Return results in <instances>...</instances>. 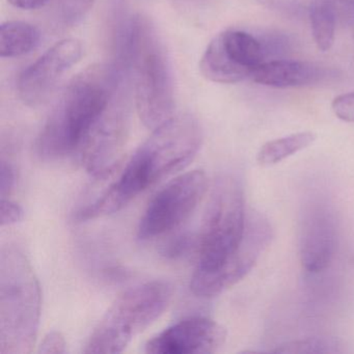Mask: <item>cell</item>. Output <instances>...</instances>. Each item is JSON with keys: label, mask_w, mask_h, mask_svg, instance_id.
Listing matches in <instances>:
<instances>
[{"label": "cell", "mask_w": 354, "mask_h": 354, "mask_svg": "<svg viewBox=\"0 0 354 354\" xmlns=\"http://www.w3.org/2000/svg\"><path fill=\"white\" fill-rule=\"evenodd\" d=\"M129 82L120 86L111 104L78 152L84 169L94 176L109 175L119 162L129 131Z\"/></svg>", "instance_id": "8"}, {"label": "cell", "mask_w": 354, "mask_h": 354, "mask_svg": "<svg viewBox=\"0 0 354 354\" xmlns=\"http://www.w3.org/2000/svg\"><path fill=\"white\" fill-rule=\"evenodd\" d=\"M263 5L270 9L279 11L288 16L298 17L304 11V8L295 0H260Z\"/></svg>", "instance_id": "24"}, {"label": "cell", "mask_w": 354, "mask_h": 354, "mask_svg": "<svg viewBox=\"0 0 354 354\" xmlns=\"http://www.w3.org/2000/svg\"><path fill=\"white\" fill-rule=\"evenodd\" d=\"M173 287L151 281L124 292L115 299L84 347V353H121L136 335L159 318L169 306Z\"/></svg>", "instance_id": "5"}, {"label": "cell", "mask_w": 354, "mask_h": 354, "mask_svg": "<svg viewBox=\"0 0 354 354\" xmlns=\"http://www.w3.org/2000/svg\"><path fill=\"white\" fill-rule=\"evenodd\" d=\"M16 183V173L13 165L7 161L1 160L0 167V196L1 198H7L11 194Z\"/></svg>", "instance_id": "23"}, {"label": "cell", "mask_w": 354, "mask_h": 354, "mask_svg": "<svg viewBox=\"0 0 354 354\" xmlns=\"http://www.w3.org/2000/svg\"><path fill=\"white\" fill-rule=\"evenodd\" d=\"M41 291L32 265L15 246L0 256V353L32 352L38 335Z\"/></svg>", "instance_id": "4"}, {"label": "cell", "mask_w": 354, "mask_h": 354, "mask_svg": "<svg viewBox=\"0 0 354 354\" xmlns=\"http://www.w3.org/2000/svg\"><path fill=\"white\" fill-rule=\"evenodd\" d=\"M273 352L283 354H329L341 353L343 350L339 339L335 337H318L288 342L279 347L277 346Z\"/></svg>", "instance_id": "17"}, {"label": "cell", "mask_w": 354, "mask_h": 354, "mask_svg": "<svg viewBox=\"0 0 354 354\" xmlns=\"http://www.w3.org/2000/svg\"><path fill=\"white\" fill-rule=\"evenodd\" d=\"M313 37L319 50L326 53L335 43L337 6L335 0H312L308 9Z\"/></svg>", "instance_id": "15"}, {"label": "cell", "mask_w": 354, "mask_h": 354, "mask_svg": "<svg viewBox=\"0 0 354 354\" xmlns=\"http://www.w3.org/2000/svg\"><path fill=\"white\" fill-rule=\"evenodd\" d=\"M202 140V128L196 118L187 113L173 115L155 128L119 179L88 204V215L97 218L121 210L147 188L189 165Z\"/></svg>", "instance_id": "1"}, {"label": "cell", "mask_w": 354, "mask_h": 354, "mask_svg": "<svg viewBox=\"0 0 354 354\" xmlns=\"http://www.w3.org/2000/svg\"><path fill=\"white\" fill-rule=\"evenodd\" d=\"M243 190L231 176L219 178L198 239V261L192 283L210 292H223L243 279L238 261L245 233Z\"/></svg>", "instance_id": "3"}, {"label": "cell", "mask_w": 354, "mask_h": 354, "mask_svg": "<svg viewBox=\"0 0 354 354\" xmlns=\"http://www.w3.org/2000/svg\"><path fill=\"white\" fill-rule=\"evenodd\" d=\"M316 138L314 132L304 131L270 140L261 147L257 161L261 167H272L308 148L314 144Z\"/></svg>", "instance_id": "16"}, {"label": "cell", "mask_w": 354, "mask_h": 354, "mask_svg": "<svg viewBox=\"0 0 354 354\" xmlns=\"http://www.w3.org/2000/svg\"><path fill=\"white\" fill-rule=\"evenodd\" d=\"M41 34L32 24L8 21L0 26V57L12 59L28 55L40 44Z\"/></svg>", "instance_id": "14"}, {"label": "cell", "mask_w": 354, "mask_h": 354, "mask_svg": "<svg viewBox=\"0 0 354 354\" xmlns=\"http://www.w3.org/2000/svg\"><path fill=\"white\" fill-rule=\"evenodd\" d=\"M350 263H351L352 266L354 267V257H353V258L351 259V262H350Z\"/></svg>", "instance_id": "28"}, {"label": "cell", "mask_w": 354, "mask_h": 354, "mask_svg": "<svg viewBox=\"0 0 354 354\" xmlns=\"http://www.w3.org/2000/svg\"><path fill=\"white\" fill-rule=\"evenodd\" d=\"M95 0H57L59 19L65 26L80 24L93 7Z\"/></svg>", "instance_id": "19"}, {"label": "cell", "mask_w": 354, "mask_h": 354, "mask_svg": "<svg viewBox=\"0 0 354 354\" xmlns=\"http://www.w3.org/2000/svg\"><path fill=\"white\" fill-rule=\"evenodd\" d=\"M337 71L308 62L273 59L252 72V82L277 88H301L337 77Z\"/></svg>", "instance_id": "13"}, {"label": "cell", "mask_w": 354, "mask_h": 354, "mask_svg": "<svg viewBox=\"0 0 354 354\" xmlns=\"http://www.w3.org/2000/svg\"><path fill=\"white\" fill-rule=\"evenodd\" d=\"M298 242L300 262L308 272L319 273L329 266L337 250V225L328 203L312 200L304 205Z\"/></svg>", "instance_id": "11"}, {"label": "cell", "mask_w": 354, "mask_h": 354, "mask_svg": "<svg viewBox=\"0 0 354 354\" xmlns=\"http://www.w3.org/2000/svg\"><path fill=\"white\" fill-rule=\"evenodd\" d=\"M331 109L342 121L354 123V92L337 96L331 103Z\"/></svg>", "instance_id": "20"}, {"label": "cell", "mask_w": 354, "mask_h": 354, "mask_svg": "<svg viewBox=\"0 0 354 354\" xmlns=\"http://www.w3.org/2000/svg\"><path fill=\"white\" fill-rule=\"evenodd\" d=\"M24 209L20 205L9 198H1V206H0L1 227L16 225L24 219Z\"/></svg>", "instance_id": "21"}, {"label": "cell", "mask_w": 354, "mask_h": 354, "mask_svg": "<svg viewBox=\"0 0 354 354\" xmlns=\"http://www.w3.org/2000/svg\"><path fill=\"white\" fill-rule=\"evenodd\" d=\"M136 104L138 117L154 130L174 115L175 88L169 57L156 30L140 18L133 57Z\"/></svg>", "instance_id": "6"}, {"label": "cell", "mask_w": 354, "mask_h": 354, "mask_svg": "<svg viewBox=\"0 0 354 354\" xmlns=\"http://www.w3.org/2000/svg\"><path fill=\"white\" fill-rule=\"evenodd\" d=\"M82 55L84 47L77 39L55 43L20 74L17 91L22 102L32 107L46 102L64 74L80 61Z\"/></svg>", "instance_id": "10"}, {"label": "cell", "mask_w": 354, "mask_h": 354, "mask_svg": "<svg viewBox=\"0 0 354 354\" xmlns=\"http://www.w3.org/2000/svg\"><path fill=\"white\" fill-rule=\"evenodd\" d=\"M207 186L203 171H189L169 182L147 207L138 225V239H154L178 229L196 210Z\"/></svg>", "instance_id": "7"}, {"label": "cell", "mask_w": 354, "mask_h": 354, "mask_svg": "<svg viewBox=\"0 0 354 354\" xmlns=\"http://www.w3.org/2000/svg\"><path fill=\"white\" fill-rule=\"evenodd\" d=\"M335 3H343V5L352 6L354 7V0H335Z\"/></svg>", "instance_id": "27"}, {"label": "cell", "mask_w": 354, "mask_h": 354, "mask_svg": "<svg viewBox=\"0 0 354 354\" xmlns=\"http://www.w3.org/2000/svg\"><path fill=\"white\" fill-rule=\"evenodd\" d=\"M267 62L258 35L230 30L215 37L201 59L203 76L216 84H232L250 78Z\"/></svg>", "instance_id": "9"}, {"label": "cell", "mask_w": 354, "mask_h": 354, "mask_svg": "<svg viewBox=\"0 0 354 354\" xmlns=\"http://www.w3.org/2000/svg\"><path fill=\"white\" fill-rule=\"evenodd\" d=\"M16 9L37 10L45 7L50 0H8Z\"/></svg>", "instance_id": "26"}, {"label": "cell", "mask_w": 354, "mask_h": 354, "mask_svg": "<svg viewBox=\"0 0 354 354\" xmlns=\"http://www.w3.org/2000/svg\"><path fill=\"white\" fill-rule=\"evenodd\" d=\"M66 341L59 331H51L41 344L39 352L44 354L66 353Z\"/></svg>", "instance_id": "22"}, {"label": "cell", "mask_w": 354, "mask_h": 354, "mask_svg": "<svg viewBox=\"0 0 354 354\" xmlns=\"http://www.w3.org/2000/svg\"><path fill=\"white\" fill-rule=\"evenodd\" d=\"M190 237L187 235L179 236V237L174 239L171 243L165 248V254L171 258H177L181 257L182 254L187 252L188 248H190Z\"/></svg>", "instance_id": "25"}, {"label": "cell", "mask_w": 354, "mask_h": 354, "mask_svg": "<svg viewBox=\"0 0 354 354\" xmlns=\"http://www.w3.org/2000/svg\"><path fill=\"white\" fill-rule=\"evenodd\" d=\"M130 73L111 64L93 66L71 80L37 138L36 153L44 160L78 154L115 92Z\"/></svg>", "instance_id": "2"}, {"label": "cell", "mask_w": 354, "mask_h": 354, "mask_svg": "<svg viewBox=\"0 0 354 354\" xmlns=\"http://www.w3.org/2000/svg\"><path fill=\"white\" fill-rule=\"evenodd\" d=\"M258 37L264 47L267 62L269 59L272 61L273 59H281V57L291 53L293 42L288 35L269 30V32H262L261 34H258Z\"/></svg>", "instance_id": "18"}, {"label": "cell", "mask_w": 354, "mask_h": 354, "mask_svg": "<svg viewBox=\"0 0 354 354\" xmlns=\"http://www.w3.org/2000/svg\"><path fill=\"white\" fill-rule=\"evenodd\" d=\"M227 331L206 317H190L165 328L147 343L151 354H210L225 343Z\"/></svg>", "instance_id": "12"}]
</instances>
